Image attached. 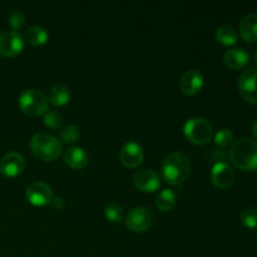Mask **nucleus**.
Here are the masks:
<instances>
[{
  "instance_id": "obj_1",
  "label": "nucleus",
  "mask_w": 257,
  "mask_h": 257,
  "mask_svg": "<svg viewBox=\"0 0 257 257\" xmlns=\"http://www.w3.org/2000/svg\"><path fill=\"white\" fill-rule=\"evenodd\" d=\"M190 172L191 160L186 153L175 151L166 156L162 163V175L170 185H180L185 182Z\"/></svg>"
},
{
  "instance_id": "obj_2",
  "label": "nucleus",
  "mask_w": 257,
  "mask_h": 257,
  "mask_svg": "<svg viewBox=\"0 0 257 257\" xmlns=\"http://www.w3.org/2000/svg\"><path fill=\"white\" fill-rule=\"evenodd\" d=\"M230 160L242 171L257 170V142L251 138H240L230 150Z\"/></svg>"
},
{
  "instance_id": "obj_3",
  "label": "nucleus",
  "mask_w": 257,
  "mask_h": 257,
  "mask_svg": "<svg viewBox=\"0 0 257 257\" xmlns=\"http://www.w3.org/2000/svg\"><path fill=\"white\" fill-rule=\"evenodd\" d=\"M30 150L38 160L52 162L62 153V145L54 136L40 132L33 136L30 141Z\"/></svg>"
},
{
  "instance_id": "obj_4",
  "label": "nucleus",
  "mask_w": 257,
  "mask_h": 257,
  "mask_svg": "<svg viewBox=\"0 0 257 257\" xmlns=\"http://www.w3.org/2000/svg\"><path fill=\"white\" fill-rule=\"evenodd\" d=\"M185 136L195 145H206L213 137L212 124L207 119L195 117L188 119L183 127Z\"/></svg>"
},
{
  "instance_id": "obj_5",
  "label": "nucleus",
  "mask_w": 257,
  "mask_h": 257,
  "mask_svg": "<svg viewBox=\"0 0 257 257\" xmlns=\"http://www.w3.org/2000/svg\"><path fill=\"white\" fill-rule=\"evenodd\" d=\"M19 107L25 114L37 117L48 110V98L38 89H27L20 94Z\"/></svg>"
},
{
  "instance_id": "obj_6",
  "label": "nucleus",
  "mask_w": 257,
  "mask_h": 257,
  "mask_svg": "<svg viewBox=\"0 0 257 257\" xmlns=\"http://www.w3.org/2000/svg\"><path fill=\"white\" fill-rule=\"evenodd\" d=\"M153 222V215L147 207H133L125 217V225L133 232H145Z\"/></svg>"
},
{
  "instance_id": "obj_7",
  "label": "nucleus",
  "mask_w": 257,
  "mask_h": 257,
  "mask_svg": "<svg viewBox=\"0 0 257 257\" xmlns=\"http://www.w3.org/2000/svg\"><path fill=\"white\" fill-rule=\"evenodd\" d=\"M238 90L246 102L257 104V68L250 67L243 70L238 79Z\"/></svg>"
},
{
  "instance_id": "obj_8",
  "label": "nucleus",
  "mask_w": 257,
  "mask_h": 257,
  "mask_svg": "<svg viewBox=\"0 0 257 257\" xmlns=\"http://www.w3.org/2000/svg\"><path fill=\"white\" fill-rule=\"evenodd\" d=\"M25 196L28 201L34 206L49 205L53 198V191L48 183L42 181H35L30 183L25 190Z\"/></svg>"
},
{
  "instance_id": "obj_9",
  "label": "nucleus",
  "mask_w": 257,
  "mask_h": 257,
  "mask_svg": "<svg viewBox=\"0 0 257 257\" xmlns=\"http://www.w3.org/2000/svg\"><path fill=\"white\" fill-rule=\"evenodd\" d=\"M210 177L216 187L226 190L235 182V171H233L232 166L228 163L217 162L211 170Z\"/></svg>"
},
{
  "instance_id": "obj_10",
  "label": "nucleus",
  "mask_w": 257,
  "mask_h": 257,
  "mask_svg": "<svg viewBox=\"0 0 257 257\" xmlns=\"http://www.w3.org/2000/svg\"><path fill=\"white\" fill-rule=\"evenodd\" d=\"M24 49V39L18 32H4L0 34V54L15 57Z\"/></svg>"
},
{
  "instance_id": "obj_11",
  "label": "nucleus",
  "mask_w": 257,
  "mask_h": 257,
  "mask_svg": "<svg viewBox=\"0 0 257 257\" xmlns=\"http://www.w3.org/2000/svg\"><path fill=\"white\" fill-rule=\"evenodd\" d=\"M25 170V158L18 152H9L0 161V173L5 177H17Z\"/></svg>"
},
{
  "instance_id": "obj_12",
  "label": "nucleus",
  "mask_w": 257,
  "mask_h": 257,
  "mask_svg": "<svg viewBox=\"0 0 257 257\" xmlns=\"http://www.w3.org/2000/svg\"><path fill=\"white\" fill-rule=\"evenodd\" d=\"M145 158V151L140 143L131 141L122 147L119 152V160L125 167L136 168L142 163Z\"/></svg>"
},
{
  "instance_id": "obj_13",
  "label": "nucleus",
  "mask_w": 257,
  "mask_h": 257,
  "mask_svg": "<svg viewBox=\"0 0 257 257\" xmlns=\"http://www.w3.org/2000/svg\"><path fill=\"white\" fill-rule=\"evenodd\" d=\"M135 186L142 192H155L161 186V178L151 168H143L138 171L133 177Z\"/></svg>"
},
{
  "instance_id": "obj_14",
  "label": "nucleus",
  "mask_w": 257,
  "mask_h": 257,
  "mask_svg": "<svg viewBox=\"0 0 257 257\" xmlns=\"http://www.w3.org/2000/svg\"><path fill=\"white\" fill-rule=\"evenodd\" d=\"M203 82H205L203 80V75L200 70L190 69L181 78V90L187 95H195L202 89Z\"/></svg>"
},
{
  "instance_id": "obj_15",
  "label": "nucleus",
  "mask_w": 257,
  "mask_h": 257,
  "mask_svg": "<svg viewBox=\"0 0 257 257\" xmlns=\"http://www.w3.org/2000/svg\"><path fill=\"white\" fill-rule=\"evenodd\" d=\"M225 64L230 69L238 70L245 68L250 62V54L242 48H231L223 55Z\"/></svg>"
},
{
  "instance_id": "obj_16",
  "label": "nucleus",
  "mask_w": 257,
  "mask_h": 257,
  "mask_svg": "<svg viewBox=\"0 0 257 257\" xmlns=\"http://www.w3.org/2000/svg\"><path fill=\"white\" fill-rule=\"evenodd\" d=\"M64 161L73 170H82L88 165V153L82 147L73 146L64 152Z\"/></svg>"
},
{
  "instance_id": "obj_17",
  "label": "nucleus",
  "mask_w": 257,
  "mask_h": 257,
  "mask_svg": "<svg viewBox=\"0 0 257 257\" xmlns=\"http://www.w3.org/2000/svg\"><path fill=\"white\" fill-rule=\"evenodd\" d=\"M240 34L245 42L257 43V13H251L241 20Z\"/></svg>"
},
{
  "instance_id": "obj_18",
  "label": "nucleus",
  "mask_w": 257,
  "mask_h": 257,
  "mask_svg": "<svg viewBox=\"0 0 257 257\" xmlns=\"http://www.w3.org/2000/svg\"><path fill=\"white\" fill-rule=\"evenodd\" d=\"M48 38H49V34L40 25H32L24 33V39L32 45L45 44L48 42Z\"/></svg>"
},
{
  "instance_id": "obj_19",
  "label": "nucleus",
  "mask_w": 257,
  "mask_h": 257,
  "mask_svg": "<svg viewBox=\"0 0 257 257\" xmlns=\"http://www.w3.org/2000/svg\"><path fill=\"white\" fill-rule=\"evenodd\" d=\"M176 202H177L176 193L172 190H168V188L161 191L157 197H156V206H157L158 210L163 211V212H168V211L173 210Z\"/></svg>"
},
{
  "instance_id": "obj_20",
  "label": "nucleus",
  "mask_w": 257,
  "mask_h": 257,
  "mask_svg": "<svg viewBox=\"0 0 257 257\" xmlns=\"http://www.w3.org/2000/svg\"><path fill=\"white\" fill-rule=\"evenodd\" d=\"M49 100L52 102V104L57 105V107L65 105L70 100L69 88L62 84L54 85L49 92Z\"/></svg>"
},
{
  "instance_id": "obj_21",
  "label": "nucleus",
  "mask_w": 257,
  "mask_h": 257,
  "mask_svg": "<svg viewBox=\"0 0 257 257\" xmlns=\"http://www.w3.org/2000/svg\"><path fill=\"white\" fill-rule=\"evenodd\" d=\"M216 39L223 45H233L237 43L238 34L235 28L231 25H222L216 30Z\"/></svg>"
},
{
  "instance_id": "obj_22",
  "label": "nucleus",
  "mask_w": 257,
  "mask_h": 257,
  "mask_svg": "<svg viewBox=\"0 0 257 257\" xmlns=\"http://www.w3.org/2000/svg\"><path fill=\"white\" fill-rule=\"evenodd\" d=\"M59 136H60V140H62L63 142L68 143V145H73V143H75L78 140H79L80 130L78 125L68 124L62 128Z\"/></svg>"
},
{
  "instance_id": "obj_23",
  "label": "nucleus",
  "mask_w": 257,
  "mask_h": 257,
  "mask_svg": "<svg viewBox=\"0 0 257 257\" xmlns=\"http://www.w3.org/2000/svg\"><path fill=\"white\" fill-rule=\"evenodd\" d=\"M105 218L113 223H120L123 221V208L118 203H109L105 206Z\"/></svg>"
},
{
  "instance_id": "obj_24",
  "label": "nucleus",
  "mask_w": 257,
  "mask_h": 257,
  "mask_svg": "<svg viewBox=\"0 0 257 257\" xmlns=\"http://www.w3.org/2000/svg\"><path fill=\"white\" fill-rule=\"evenodd\" d=\"M241 223L247 228L257 227V208H246L240 215Z\"/></svg>"
},
{
  "instance_id": "obj_25",
  "label": "nucleus",
  "mask_w": 257,
  "mask_h": 257,
  "mask_svg": "<svg viewBox=\"0 0 257 257\" xmlns=\"http://www.w3.org/2000/svg\"><path fill=\"white\" fill-rule=\"evenodd\" d=\"M44 124L50 130H57L63 124V117L57 110H49L44 115Z\"/></svg>"
},
{
  "instance_id": "obj_26",
  "label": "nucleus",
  "mask_w": 257,
  "mask_h": 257,
  "mask_svg": "<svg viewBox=\"0 0 257 257\" xmlns=\"http://www.w3.org/2000/svg\"><path fill=\"white\" fill-rule=\"evenodd\" d=\"M233 142V133L227 128H222L215 135V143L220 147H227Z\"/></svg>"
},
{
  "instance_id": "obj_27",
  "label": "nucleus",
  "mask_w": 257,
  "mask_h": 257,
  "mask_svg": "<svg viewBox=\"0 0 257 257\" xmlns=\"http://www.w3.org/2000/svg\"><path fill=\"white\" fill-rule=\"evenodd\" d=\"M8 23H9L10 28L13 29V32H18L19 29H22L23 25L25 23V17L22 12L19 10H14L9 14L8 17Z\"/></svg>"
},
{
  "instance_id": "obj_28",
  "label": "nucleus",
  "mask_w": 257,
  "mask_h": 257,
  "mask_svg": "<svg viewBox=\"0 0 257 257\" xmlns=\"http://www.w3.org/2000/svg\"><path fill=\"white\" fill-rule=\"evenodd\" d=\"M49 205L52 206V207L54 208V210L60 211V210H63V208H64L65 203H64V200H63L62 197H53L52 201H50Z\"/></svg>"
},
{
  "instance_id": "obj_29",
  "label": "nucleus",
  "mask_w": 257,
  "mask_h": 257,
  "mask_svg": "<svg viewBox=\"0 0 257 257\" xmlns=\"http://www.w3.org/2000/svg\"><path fill=\"white\" fill-rule=\"evenodd\" d=\"M252 135L255 137V140L257 141V120L252 124Z\"/></svg>"
},
{
  "instance_id": "obj_30",
  "label": "nucleus",
  "mask_w": 257,
  "mask_h": 257,
  "mask_svg": "<svg viewBox=\"0 0 257 257\" xmlns=\"http://www.w3.org/2000/svg\"><path fill=\"white\" fill-rule=\"evenodd\" d=\"M253 62H255L256 68H257V50L255 52V54H253Z\"/></svg>"
}]
</instances>
